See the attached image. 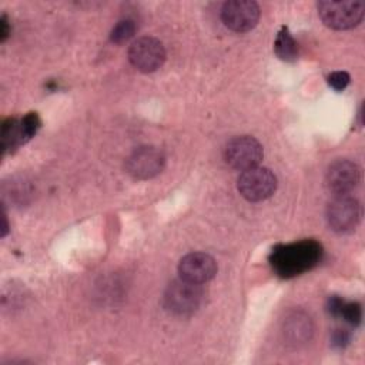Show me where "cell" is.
<instances>
[{"label": "cell", "instance_id": "obj_1", "mask_svg": "<svg viewBox=\"0 0 365 365\" xmlns=\"http://www.w3.org/2000/svg\"><path fill=\"white\" fill-rule=\"evenodd\" d=\"M322 257V247L315 240H302L277 245L269 254V264L277 275L292 278L314 268Z\"/></svg>", "mask_w": 365, "mask_h": 365}, {"label": "cell", "instance_id": "obj_2", "mask_svg": "<svg viewBox=\"0 0 365 365\" xmlns=\"http://www.w3.org/2000/svg\"><path fill=\"white\" fill-rule=\"evenodd\" d=\"M317 7L324 24L335 30H348L358 26L365 11V3L361 0H322Z\"/></svg>", "mask_w": 365, "mask_h": 365}, {"label": "cell", "instance_id": "obj_3", "mask_svg": "<svg viewBox=\"0 0 365 365\" xmlns=\"http://www.w3.org/2000/svg\"><path fill=\"white\" fill-rule=\"evenodd\" d=\"M202 301V288L201 284L190 282L187 279L173 281L164 292V305L168 311L187 315L194 312Z\"/></svg>", "mask_w": 365, "mask_h": 365}, {"label": "cell", "instance_id": "obj_4", "mask_svg": "<svg viewBox=\"0 0 365 365\" xmlns=\"http://www.w3.org/2000/svg\"><path fill=\"white\" fill-rule=\"evenodd\" d=\"M264 157L262 145L251 135H238L231 138L224 148L225 163L240 171L258 167Z\"/></svg>", "mask_w": 365, "mask_h": 365}, {"label": "cell", "instance_id": "obj_5", "mask_svg": "<svg viewBox=\"0 0 365 365\" xmlns=\"http://www.w3.org/2000/svg\"><path fill=\"white\" fill-rule=\"evenodd\" d=\"M327 220L335 232H352L361 221V204L349 194L334 195L327 208Z\"/></svg>", "mask_w": 365, "mask_h": 365}, {"label": "cell", "instance_id": "obj_6", "mask_svg": "<svg viewBox=\"0 0 365 365\" xmlns=\"http://www.w3.org/2000/svg\"><path fill=\"white\" fill-rule=\"evenodd\" d=\"M237 188L245 200L258 202L274 194L277 188V178L268 168L254 167L240 174Z\"/></svg>", "mask_w": 365, "mask_h": 365}, {"label": "cell", "instance_id": "obj_7", "mask_svg": "<svg viewBox=\"0 0 365 365\" xmlns=\"http://www.w3.org/2000/svg\"><path fill=\"white\" fill-rule=\"evenodd\" d=\"M128 60L137 70L153 73L164 64L165 48L163 43L154 37H140L131 43Z\"/></svg>", "mask_w": 365, "mask_h": 365}, {"label": "cell", "instance_id": "obj_8", "mask_svg": "<svg viewBox=\"0 0 365 365\" xmlns=\"http://www.w3.org/2000/svg\"><path fill=\"white\" fill-rule=\"evenodd\" d=\"M165 165L164 153L153 145L135 148L125 160L127 173L137 180H148L163 171Z\"/></svg>", "mask_w": 365, "mask_h": 365}, {"label": "cell", "instance_id": "obj_9", "mask_svg": "<svg viewBox=\"0 0 365 365\" xmlns=\"http://www.w3.org/2000/svg\"><path fill=\"white\" fill-rule=\"evenodd\" d=\"M221 19L232 31L244 33L258 23L259 7L251 0H230L222 6Z\"/></svg>", "mask_w": 365, "mask_h": 365}, {"label": "cell", "instance_id": "obj_10", "mask_svg": "<svg viewBox=\"0 0 365 365\" xmlns=\"http://www.w3.org/2000/svg\"><path fill=\"white\" fill-rule=\"evenodd\" d=\"M359 178L361 171L354 161L336 160L328 167L325 182L334 195H346L354 191Z\"/></svg>", "mask_w": 365, "mask_h": 365}, {"label": "cell", "instance_id": "obj_11", "mask_svg": "<svg viewBox=\"0 0 365 365\" xmlns=\"http://www.w3.org/2000/svg\"><path fill=\"white\" fill-rule=\"evenodd\" d=\"M180 278L195 284H204L217 274L215 259L205 252H190L178 264Z\"/></svg>", "mask_w": 365, "mask_h": 365}, {"label": "cell", "instance_id": "obj_12", "mask_svg": "<svg viewBox=\"0 0 365 365\" xmlns=\"http://www.w3.org/2000/svg\"><path fill=\"white\" fill-rule=\"evenodd\" d=\"M274 48L275 54L284 61H294L298 56L297 43L285 26L281 27V30L278 31Z\"/></svg>", "mask_w": 365, "mask_h": 365}, {"label": "cell", "instance_id": "obj_13", "mask_svg": "<svg viewBox=\"0 0 365 365\" xmlns=\"http://www.w3.org/2000/svg\"><path fill=\"white\" fill-rule=\"evenodd\" d=\"M1 143L3 148H13L17 144H21V131H20V123H17L14 118H9L3 123L1 127Z\"/></svg>", "mask_w": 365, "mask_h": 365}, {"label": "cell", "instance_id": "obj_14", "mask_svg": "<svg viewBox=\"0 0 365 365\" xmlns=\"http://www.w3.org/2000/svg\"><path fill=\"white\" fill-rule=\"evenodd\" d=\"M134 31H135V24H134V21L130 20V19H124V20H120V21L114 26V29L111 30L110 38H111V41L120 44V43L127 41L130 37H133Z\"/></svg>", "mask_w": 365, "mask_h": 365}, {"label": "cell", "instance_id": "obj_15", "mask_svg": "<svg viewBox=\"0 0 365 365\" xmlns=\"http://www.w3.org/2000/svg\"><path fill=\"white\" fill-rule=\"evenodd\" d=\"M311 328H309V321L307 319V317H301V315H295L291 318L289 321V327L287 329V334H289L292 336L294 341H299L301 338H308Z\"/></svg>", "mask_w": 365, "mask_h": 365}, {"label": "cell", "instance_id": "obj_16", "mask_svg": "<svg viewBox=\"0 0 365 365\" xmlns=\"http://www.w3.org/2000/svg\"><path fill=\"white\" fill-rule=\"evenodd\" d=\"M38 127H40V118L36 113H29L27 115H24L20 121V131H21L23 143L30 140L36 134Z\"/></svg>", "mask_w": 365, "mask_h": 365}, {"label": "cell", "instance_id": "obj_17", "mask_svg": "<svg viewBox=\"0 0 365 365\" xmlns=\"http://www.w3.org/2000/svg\"><path fill=\"white\" fill-rule=\"evenodd\" d=\"M339 317H342L351 325H358L362 317L361 305L358 302H344Z\"/></svg>", "mask_w": 365, "mask_h": 365}, {"label": "cell", "instance_id": "obj_18", "mask_svg": "<svg viewBox=\"0 0 365 365\" xmlns=\"http://www.w3.org/2000/svg\"><path fill=\"white\" fill-rule=\"evenodd\" d=\"M328 83L335 90H344L349 83V74L346 71H334L328 77Z\"/></svg>", "mask_w": 365, "mask_h": 365}, {"label": "cell", "instance_id": "obj_19", "mask_svg": "<svg viewBox=\"0 0 365 365\" xmlns=\"http://www.w3.org/2000/svg\"><path fill=\"white\" fill-rule=\"evenodd\" d=\"M344 302H345V301L341 299L339 297H331V298L328 299V311H329V314H332L334 317H339Z\"/></svg>", "mask_w": 365, "mask_h": 365}, {"label": "cell", "instance_id": "obj_20", "mask_svg": "<svg viewBox=\"0 0 365 365\" xmlns=\"http://www.w3.org/2000/svg\"><path fill=\"white\" fill-rule=\"evenodd\" d=\"M349 341V334L345 329H335L334 335H332V344L335 346H344L346 345V342Z\"/></svg>", "mask_w": 365, "mask_h": 365}, {"label": "cell", "instance_id": "obj_21", "mask_svg": "<svg viewBox=\"0 0 365 365\" xmlns=\"http://www.w3.org/2000/svg\"><path fill=\"white\" fill-rule=\"evenodd\" d=\"M9 21H7V17L6 16H1L0 19V40L1 41H6V38L9 37Z\"/></svg>", "mask_w": 365, "mask_h": 365}]
</instances>
